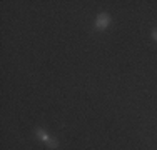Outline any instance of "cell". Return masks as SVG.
Segmentation results:
<instances>
[{
  "label": "cell",
  "mask_w": 157,
  "mask_h": 150,
  "mask_svg": "<svg viewBox=\"0 0 157 150\" xmlns=\"http://www.w3.org/2000/svg\"><path fill=\"white\" fill-rule=\"evenodd\" d=\"M109 24H110L109 13H100L99 17H97V20H95V28L97 30H104V28H107Z\"/></svg>",
  "instance_id": "obj_1"
},
{
  "label": "cell",
  "mask_w": 157,
  "mask_h": 150,
  "mask_svg": "<svg viewBox=\"0 0 157 150\" xmlns=\"http://www.w3.org/2000/svg\"><path fill=\"white\" fill-rule=\"evenodd\" d=\"M35 135H37V137L40 138V140H44V142H47L48 138H50V137H48V135H47L45 132H44L42 129H37V130H35Z\"/></svg>",
  "instance_id": "obj_2"
},
{
  "label": "cell",
  "mask_w": 157,
  "mask_h": 150,
  "mask_svg": "<svg viewBox=\"0 0 157 150\" xmlns=\"http://www.w3.org/2000/svg\"><path fill=\"white\" fill-rule=\"evenodd\" d=\"M45 144H47L48 148H57V147H59V140H57V138H54V137H50V138L45 142Z\"/></svg>",
  "instance_id": "obj_3"
},
{
  "label": "cell",
  "mask_w": 157,
  "mask_h": 150,
  "mask_svg": "<svg viewBox=\"0 0 157 150\" xmlns=\"http://www.w3.org/2000/svg\"><path fill=\"white\" fill-rule=\"evenodd\" d=\"M152 39H154L155 42H157V28H154V30H152Z\"/></svg>",
  "instance_id": "obj_4"
}]
</instances>
